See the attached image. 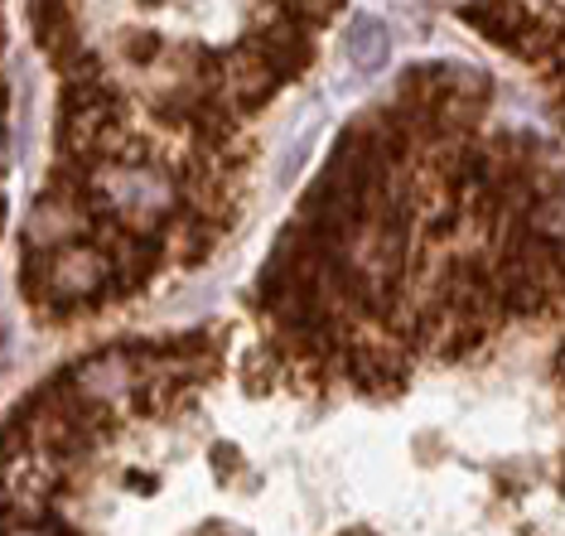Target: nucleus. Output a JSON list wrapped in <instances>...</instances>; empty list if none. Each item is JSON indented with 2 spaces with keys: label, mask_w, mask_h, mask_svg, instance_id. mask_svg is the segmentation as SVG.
Listing matches in <instances>:
<instances>
[{
  "label": "nucleus",
  "mask_w": 565,
  "mask_h": 536,
  "mask_svg": "<svg viewBox=\"0 0 565 536\" xmlns=\"http://www.w3.org/2000/svg\"><path fill=\"white\" fill-rule=\"evenodd\" d=\"M349 54L358 68H382L387 63V30H382L377 20H358V30L349 34Z\"/></svg>",
  "instance_id": "f257e3e1"
},
{
  "label": "nucleus",
  "mask_w": 565,
  "mask_h": 536,
  "mask_svg": "<svg viewBox=\"0 0 565 536\" xmlns=\"http://www.w3.org/2000/svg\"><path fill=\"white\" fill-rule=\"evenodd\" d=\"M0 117H6V83H0Z\"/></svg>",
  "instance_id": "f03ea898"
}]
</instances>
